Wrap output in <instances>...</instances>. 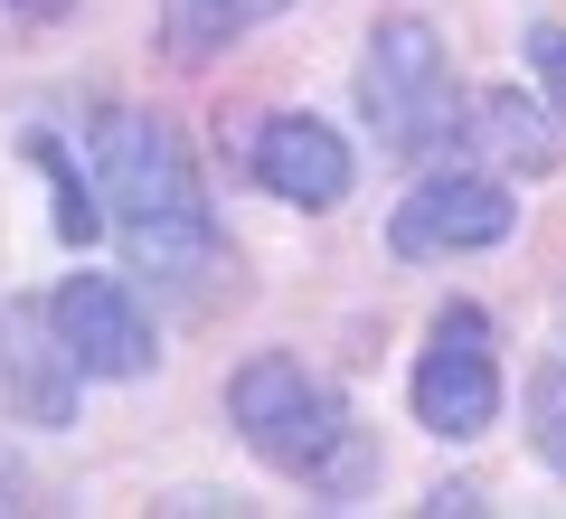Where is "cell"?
I'll use <instances>...</instances> for the list:
<instances>
[{"mask_svg": "<svg viewBox=\"0 0 566 519\" xmlns=\"http://www.w3.org/2000/svg\"><path fill=\"white\" fill-rule=\"evenodd\" d=\"M85 397V360L66 350L57 331V302L48 293H10L0 302V406L39 435H66Z\"/></svg>", "mask_w": 566, "mask_h": 519, "instance_id": "8992f818", "label": "cell"}, {"mask_svg": "<svg viewBox=\"0 0 566 519\" xmlns=\"http://www.w3.org/2000/svg\"><path fill=\"white\" fill-rule=\"evenodd\" d=\"M227 425L245 435L255 463H274L283 481L322 491L331 510H349V500L378 481V444L359 435L349 397L322 378V369H303L293 350H255V360H237V378H227Z\"/></svg>", "mask_w": 566, "mask_h": 519, "instance_id": "6da1fadb", "label": "cell"}, {"mask_svg": "<svg viewBox=\"0 0 566 519\" xmlns=\"http://www.w3.org/2000/svg\"><path fill=\"white\" fill-rule=\"evenodd\" d=\"M406 406H416L424 435H444V444L491 435V416H501V340H491L482 302H444L424 321V350L406 369Z\"/></svg>", "mask_w": 566, "mask_h": 519, "instance_id": "277c9868", "label": "cell"}, {"mask_svg": "<svg viewBox=\"0 0 566 519\" xmlns=\"http://www.w3.org/2000/svg\"><path fill=\"white\" fill-rule=\"evenodd\" d=\"M48 302H57V331H66V350L85 360V378L133 387V378L161 369V331H151V312L133 302L123 274H66Z\"/></svg>", "mask_w": 566, "mask_h": 519, "instance_id": "52a82bcc", "label": "cell"}, {"mask_svg": "<svg viewBox=\"0 0 566 519\" xmlns=\"http://www.w3.org/2000/svg\"><path fill=\"white\" fill-rule=\"evenodd\" d=\"M95 180H104V208L123 227V256L142 274H208L218 264V208H208V180L189 142L170 133L161 114H114L95 123Z\"/></svg>", "mask_w": 566, "mask_h": 519, "instance_id": "7a4b0ae2", "label": "cell"}, {"mask_svg": "<svg viewBox=\"0 0 566 519\" xmlns=\"http://www.w3.org/2000/svg\"><path fill=\"white\" fill-rule=\"evenodd\" d=\"M0 10H20V20H66L76 0H0Z\"/></svg>", "mask_w": 566, "mask_h": 519, "instance_id": "9a60e30c", "label": "cell"}, {"mask_svg": "<svg viewBox=\"0 0 566 519\" xmlns=\"http://www.w3.org/2000/svg\"><path fill=\"white\" fill-rule=\"evenodd\" d=\"M359 123L378 133L387 160H444L453 142L472 133L463 123V85H453V58L444 39H434V20H416V10H397V20L368 29L359 48Z\"/></svg>", "mask_w": 566, "mask_h": 519, "instance_id": "3957f363", "label": "cell"}, {"mask_svg": "<svg viewBox=\"0 0 566 519\" xmlns=\"http://www.w3.org/2000/svg\"><path fill=\"white\" fill-rule=\"evenodd\" d=\"M520 227V199H510V170H472V160H424L416 189L397 199L387 218V246L406 264H434V256H482Z\"/></svg>", "mask_w": 566, "mask_h": 519, "instance_id": "5b68a950", "label": "cell"}, {"mask_svg": "<svg viewBox=\"0 0 566 519\" xmlns=\"http://www.w3.org/2000/svg\"><path fill=\"white\" fill-rule=\"evenodd\" d=\"M416 510H424V519H453V510H463V519H472V510H491V500H482V491H472V481H434V491H424V500H416Z\"/></svg>", "mask_w": 566, "mask_h": 519, "instance_id": "5bb4252c", "label": "cell"}, {"mask_svg": "<svg viewBox=\"0 0 566 519\" xmlns=\"http://www.w3.org/2000/svg\"><path fill=\"white\" fill-rule=\"evenodd\" d=\"M520 48H528V76H538V95L557 104V123H566V29H557V20H528Z\"/></svg>", "mask_w": 566, "mask_h": 519, "instance_id": "4fadbf2b", "label": "cell"}, {"mask_svg": "<svg viewBox=\"0 0 566 519\" xmlns=\"http://www.w3.org/2000/svg\"><path fill=\"white\" fill-rule=\"evenodd\" d=\"M520 416H528V454H538L547 473L566 481V350L528 369V397H520Z\"/></svg>", "mask_w": 566, "mask_h": 519, "instance_id": "7c38bea8", "label": "cell"}, {"mask_svg": "<svg viewBox=\"0 0 566 519\" xmlns=\"http://www.w3.org/2000/svg\"><path fill=\"white\" fill-rule=\"evenodd\" d=\"M29 160L48 170V227H57L66 246H95V237H104V218H114V208H104V180L66 160V142H57V133L29 142Z\"/></svg>", "mask_w": 566, "mask_h": 519, "instance_id": "8fae6325", "label": "cell"}, {"mask_svg": "<svg viewBox=\"0 0 566 519\" xmlns=\"http://www.w3.org/2000/svg\"><path fill=\"white\" fill-rule=\"evenodd\" d=\"M245 170H255L264 199L303 208V218H322V208L349 199V180H359V152H349L340 133H331L322 114H264L255 123V152H245Z\"/></svg>", "mask_w": 566, "mask_h": 519, "instance_id": "ba28073f", "label": "cell"}, {"mask_svg": "<svg viewBox=\"0 0 566 519\" xmlns=\"http://www.w3.org/2000/svg\"><path fill=\"white\" fill-rule=\"evenodd\" d=\"M274 10H293V0H161V48L180 66H208L218 48H237L245 29H264Z\"/></svg>", "mask_w": 566, "mask_h": 519, "instance_id": "30bf717a", "label": "cell"}, {"mask_svg": "<svg viewBox=\"0 0 566 519\" xmlns=\"http://www.w3.org/2000/svg\"><path fill=\"white\" fill-rule=\"evenodd\" d=\"M472 142H482L491 170H510V180H547V170L566 160L557 104H547V95H520V85H491V95L472 104Z\"/></svg>", "mask_w": 566, "mask_h": 519, "instance_id": "9c48e42d", "label": "cell"}]
</instances>
